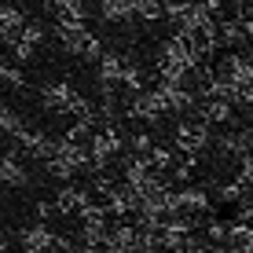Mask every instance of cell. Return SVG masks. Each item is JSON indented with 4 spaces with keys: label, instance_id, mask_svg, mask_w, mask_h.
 I'll use <instances>...</instances> for the list:
<instances>
[{
    "label": "cell",
    "instance_id": "6da1fadb",
    "mask_svg": "<svg viewBox=\"0 0 253 253\" xmlns=\"http://www.w3.org/2000/svg\"><path fill=\"white\" fill-rule=\"evenodd\" d=\"M41 107H44L48 114H66V118H77V121L81 118L99 121V110H95L70 81H48L44 88H41Z\"/></svg>",
    "mask_w": 253,
    "mask_h": 253
},
{
    "label": "cell",
    "instance_id": "7a4b0ae2",
    "mask_svg": "<svg viewBox=\"0 0 253 253\" xmlns=\"http://www.w3.org/2000/svg\"><path fill=\"white\" fill-rule=\"evenodd\" d=\"M198 59H202L198 48L176 33L158 55V77H165V81H191V74L198 70Z\"/></svg>",
    "mask_w": 253,
    "mask_h": 253
},
{
    "label": "cell",
    "instance_id": "3957f363",
    "mask_svg": "<svg viewBox=\"0 0 253 253\" xmlns=\"http://www.w3.org/2000/svg\"><path fill=\"white\" fill-rule=\"evenodd\" d=\"M44 169H48V176L70 184L81 169H92V147H88V143H77V139H70V136H63V139L55 143V154L44 162Z\"/></svg>",
    "mask_w": 253,
    "mask_h": 253
},
{
    "label": "cell",
    "instance_id": "277c9868",
    "mask_svg": "<svg viewBox=\"0 0 253 253\" xmlns=\"http://www.w3.org/2000/svg\"><path fill=\"white\" fill-rule=\"evenodd\" d=\"M55 37L63 41V48L70 55H81V59H95L99 63L103 48H99V37L84 26V19H66V15H59L55 22Z\"/></svg>",
    "mask_w": 253,
    "mask_h": 253
},
{
    "label": "cell",
    "instance_id": "5b68a950",
    "mask_svg": "<svg viewBox=\"0 0 253 253\" xmlns=\"http://www.w3.org/2000/svg\"><path fill=\"white\" fill-rule=\"evenodd\" d=\"M169 114V103H165V92L154 84V88H143V92H132L125 107V118H139V121H158Z\"/></svg>",
    "mask_w": 253,
    "mask_h": 253
},
{
    "label": "cell",
    "instance_id": "8992f818",
    "mask_svg": "<svg viewBox=\"0 0 253 253\" xmlns=\"http://www.w3.org/2000/svg\"><path fill=\"white\" fill-rule=\"evenodd\" d=\"M172 139H176V151H184L187 158H198L209 147V125L202 118H184L172 132Z\"/></svg>",
    "mask_w": 253,
    "mask_h": 253
},
{
    "label": "cell",
    "instance_id": "52a82bcc",
    "mask_svg": "<svg viewBox=\"0 0 253 253\" xmlns=\"http://www.w3.org/2000/svg\"><path fill=\"white\" fill-rule=\"evenodd\" d=\"M88 147H92V169L95 172H107V165L121 154V147H125V143H121V132L110 125V128H99V132L92 136Z\"/></svg>",
    "mask_w": 253,
    "mask_h": 253
},
{
    "label": "cell",
    "instance_id": "ba28073f",
    "mask_svg": "<svg viewBox=\"0 0 253 253\" xmlns=\"http://www.w3.org/2000/svg\"><path fill=\"white\" fill-rule=\"evenodd\" d=\"M125 70H128V59L118 55V51H103L99 63H95V77L103 84V95H114L118 84H125Z\"/></svg>",
    "mask_w": 253,
    "mask_h": 253
},
{
    "label": "cell",
    "instance_id": "9c48e42d",
    "mask_svg": "<svg viewBox=\"0 0 253 253\" xmlns=\"http://www.w3.org/2000/svg\"><path fill=\"white\" fill-rule=\"evenodd\" d=\"M19 250L22 253H59V235L48 228V224H30V228L19 231Z\"/></svg>",
    "mask_w": 253,
    "mask_h": 253
},
{
    "label": "cell",
    "instance_id": "30bf717a",
    "mask_svg": "<svg viewBox=\"0 0 253 253\" xmlns=\"http://www.w3.org/2000/svg\"><path fill=\"white\" fill-rule=\"evenodd\" d=\"M216 74L231 84V88H242V84H253V55L246 51H235V55H224Z\"/></svg>",
    "mask_w": 253,
    "mask_h": 253
},
{
    "label": "cell",
    "instance_id": "8fae6325",
    "mask_svg": "<svg viewBox=\"0 0 253 253\" xmlns=\"http://www.w3.org/2000/svg\"><path fill=\"white\" fill-rule=\"evenodd\" d=\"M107 209H110V216H139V209H143V195H139L136 187H128L125 180L114 187V195L107 198Z\"/></svg>",
    "mask_w": 253,
    "mask_h": 253
},
{
    "label": "cell",
    "instance_id": "7c38bea8",
    "mask_svg": "<svg viewBox=\"0 0 253 253\" xmlns=\"http://www.w3.org/2000/svg\"><path fill=\"white\" fill-rule=\"evenodd\" d=\"M55 143L59 139H51L48 132H41V128H26V132L15 139L19 154H30V158H37V162H48L51 154H55Z\"/></svg>",
    "mask_w": 253,
    "mask_h": 253
},
{
    "label": "cell",
    "instance_id": "4fadbf2b",
    "mask_svg": "<svg viewBox=\"0 0 253 253\" xmlns=\"http://www.w3.org/2000/svg\"><path fill=\"white\" fill-rule=\"evenodd\" d=\"M213 206V195L209 187H198V184H184L176 187V213H187V216H198Z\"/></svg>",
    "mask_w": 253,
    "mask_h": 253
},
{
    "label": "cell",
    "instance_id": "5bb4252c",
    "mask_svg": "<svg viewBox=\"0 0 253 253\" xmlns=\"http://www.w3.org/2000/svg\"><path fill=\"white\" fill-rule=\"evenodd\" d=\"M55 206H59V216H81V209L92 206V191L77 184H63L55 191Z\"/></svg>",
    "mask_w": 253,
    "mask_h": 253
},
{
    "label": "cell",
    "instance_id": "9a60e30c",
    "mask_svg": "<svg viewBox=\"0 0 253 253\" xmlns=\"http://www.w3.org/2000/svg\"><path fill=\"white\" fill-rule=\"evenodd\" d=\"M0 180H4L7 191H22L26 184H30V172H26L19 151H7L4 154V162H0Z\"/></svg>",
    "mask_w": 253,
    "mask_h": 253
},
{
    "label": "cell",
    "instance_id": "2e32d148",
    "mask_svg": "<svg viewBox=\"0 0 253 253\" xmlns=\"http://www.w3.org/2000/svg\"><path fill=\"white\" fill-rule=\"evenodd\" d=\"M41 41H44V26H37V22H26V30L19 33V37L11 41V55L19 59V63H26V59H33V51L41 48Z\"/></svg>",
    "mask_w": 253,
    "mask_h": 253
},
{
    "label": "cell",
    "instance_id": "e0dca14e",
    "mask_svg": "<svg viewBox=\"0 0 253 253\" xmlns=\"http://www.w3.org/2000/svg\"><path fill=\"white\" fill-rule=\"evenodd\" d=\"M22 30H26L22 4H19V0H4V7H0V33H4V44H11Z\"/></svg>",
    "mask_w": 253,
    "mask_h": 253
},
{
    "label": "cell",
    "instance_id": "ac0fdd59",
    "mask_svg": "<svg viewBox=\"0 0 253 253\" xmlns=\"http://www.w3.org/2000/svg\"><path fill=\"white\" fill-rule=\"evenodd\" d=\"M231 99H202L198 103V118L206 121V125H228L231 121Z\"/></svg>",
    "mask_w": 253,
    "mask_h": 253
},
{
    "label": "cell",
    "instance_id": "d6986e66",
    "mask_svg": "<svg viewBox=\"0 0 253 253\" xmlns=\"http://www.w3.org/2000/svg\"><path fill=\"white\" fill-rule=\"evenodd\" d=\"M99 15L107 22H136V0H99Z\"/></svg>",
    "mask_w": 253,
    "mask_h": 253
},
{
    "label": "cell",
    "instance_id": "ffe728a7",
    "mask_svg": "<svg viewBox=\"0 0 253 253\" xmlns=\"http://www.w3.org/2000/svg\"><path fill=\"white\" fill-rule=\"evenodd\" d=\"M0 128H4V136H7V139L15 143V139H19V136H22V132H26L30 125H26V118L19 114V110L4 107V110H0Z\"/></svg>",
    "mask_w": 253,
    "mask_h": 253
},
{
    "label": "cell",
    "instance_id": "44dd1931",
    "mask_svg": "<svg viewBox=\"0 0 253 253\" xmlns=\"http://www.w3.org/2000/svg\"><path fill=\"white\" fill-rule=\"evenodd\" d=\"M44 4L55 7L66 19H84V15H88V0H44Z\"/></svg>",
    "mask_w": 253,
    "mask_h": 253
},
{
    "label": "cell",
    "instance_id": "7402d4cb",
    "mask_svg": "<svg viewBox=\"0 0 253 253\" xmlns=\"http://www.w3.org/2000/svg\"><path fill=\"white\" fill-rule=\"evenodd\" d=\"M246 37H250V33H246V22H242V19H231V22L220 26V44H228V48L242 44Z\"/></svg>",
    "mask_w": 253,
    "mask_h": 253
},
{
    "label": "cell",
    "instance_id": "603a6c76",
    "mask_svg": "<svg viewBox=\"0 0 253 253\" xmlns=\"http://www.w3.org/2000/svg\"><path fill=\"white\" fill-rule=\"evenodd\" d=\"M136 19L139 22H158V19H165V0H136Z\"/></svg>",
    "mask_w": 253,
    "mask_h": 253
},
{
    "label": "cell",
    "instance_id": "cb8c5ba5",
    "mask_svg": "<svg viewBox=\"0 0 253 253\" xmlns=\"http://www.w3.org/2000/svg\"><path fill=\"white\" fill-rule=\"evenodd\" d=\"M195 162L198 158H187V154H184V158H176V162H172V169H169V176L176 180V184H187L191 172H195Z\"/></svg>",
    "mask_w": 253,
    "mask_h": 253
},
{
    "label": "cell",
    "instance_id": "d4e9b609",
    "mask_svg": "<svg viewBox=\"0 0 253 253\" xmlns=\"http://www.w3.org/2000/svg\"><path fill=\"white\" fill-rule=\"evenodd\" d=\"M0 77H4V84H7V88H22V84H26L22 70L15 66V63H4V66H0Z\"/></svg>",
    "mask_w": 253,
    "mask_h": 253
},
{
    "label": "cell",
    "instance_id": "484cf974",
    "mask_svg": "<svg viewBox=\"0 0 253 253\" xmlns=\"http://www.w3.org/2000/svg\"><path fill=\"white\" fill-rule=\"evenodd\" d=\"M128 151H132V154H151L154 151V139L147 132H136L132 139H128Z\"/></svg>",
    "mask_w": 253,
    "mask_h": 253
},
{
    "label": "cell",
    "instance_id": "4316f807",
    "mask_svg": "<svg viewBox=\"0 0 253 253\" xmlns=\"http://www.w3.org/2000/svg\"><path fill=\"white\" fill-rule=\"evenodd\" d=\"M33 213H37V220H41V224H48L51 216L59 213V206H55V198H51V202H37V209H33Z\"/></svg>",
    "mask_w": 253,
    "mask_h": 253
},
{
    "label": "cell",
    "instance_id": "83f0119b",
    "mask_svg": "<svg viewBox=\"0 0 253 253\" xmlns=\"http://www.w3.org/2000/svg\"><path fill=\"white\" fill-rule=\"evenodd\" d=\"M228 4H231V7H239V11H242V0H228Z\"/></svg>",
    "mask_w": 253,
    "mask_h": 253
}]
</instances>
